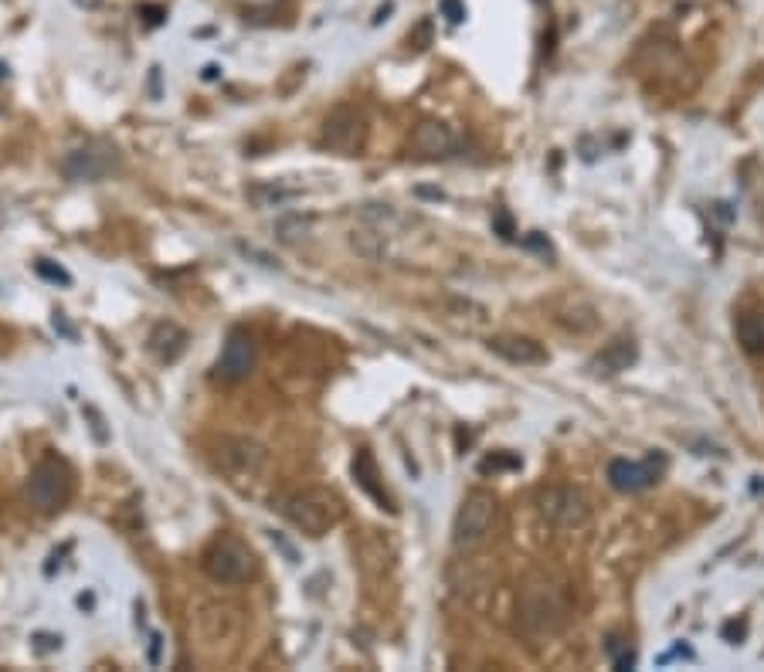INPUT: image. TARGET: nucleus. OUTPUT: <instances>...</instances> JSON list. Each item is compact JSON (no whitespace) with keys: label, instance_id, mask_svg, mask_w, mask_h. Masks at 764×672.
Segmentation results:
<instances>
[{"label":"nucleus","instance_id":"4be33fe9","mask_svg":"<svg viewBox=\"0 0 764 672\" xmlns=\"http://www.w3.org/2000/svg\"><path fill=\"white\" fill-rule=\"evenodd\" d=\"M269 537H272V544H276V547L282 550V554H286V560H289V564H299V554H296V547L289 544V540L282 537V533H269Z\"/></svg>","mask_w":764,"mask_h":672},{"label":"nucleus","instance_id":"a878e982","mask_svg":"<svg viewBox=\"0 0 764 672\" xmlns=\"http://www.w3.org/2000/svg\"><path fill=\"white\" fill-rule=\"evenodd\" d=\"M391 11H394V7H391V4H384V7H381V11H377V14H374V24L388 21V14H391Z\"/></svg>","mask_w":764,"mask_h":672},{"label":"nucleus","instance_id":"393cba45","mask_svg":"<svg viewBox=\"0 0 764 672\" xmlns=\"http://www.w3.org/2000/svg\"><path fill=\"white\" fill-rule=\"evenodd\" d=\"M160 645H163V639H160V635H153V645H150V662H153V666L160 662Z\"/></svg>","mask_w":764,"mask_h":672},{"label":"nucleus","instance_id":"bb28decb","mask_svg":"<svg viewBox=\"0 0 764 672\" xmlns=\"http://www.w3.org/2000/svg\"><path fill=\"white\" fill-rule=\"evenodd\" d=\"M75 4H79V7H89V11H92V7H99V0H75Z\"/></svg>","mask_w":764,"mask_h":672},{"label":"nucleus","instance_id":"39448f33","mask_svg":"<svg viewBox=\"0 0 764 672\" xmlns=\"http://www.w3.org/2000/svg\"><path fill=\"white\" fill-rule=\"evenodd\" d=\"M24 493H28V503L34 506V510H41V513L62 510V506L68 503V496H72V472H68V465L58 462V459L38 462L31 469Z\"/></svg>","mask_w":764,"mask_h":672},{"label":"nucleus","instance_id":"6ab92c4d","mask_svg":"<svg viewBox=\"0 0 764 672\" xmlns=\"http://www.w3.org/2000/svg\"><path fill=\"white\" fill-rule=\"evenodd\" d=\"M309 231H313V221L303 218V214H293V218L276 221V235H279V241H286V245H296V241H303Z\"/></svg>","mask_w":764,"mask_h":672},{"label":"nucleus","instance_id":"dca6fc26","mask_svg":"<svg viewBox=\"0 0 764 672\" xmlns=\"http://www.w3.org/2000/svg\"><path fill=\"white\" fill-rule=\"evenodd\" d=\"M299 194H303L299 187H289V184H282V180H255V184L245 187L248 204H252V208H259V211L282 208V204L296 201Z\"/></svg>","mask_w":764,"mask_h":672},{"label":"nucleus","instance_id":"b1692460","mask_svg":"<svg viewBox=\"0 0 764 672\" xmlns=\"http://www.w3.org/2000/svg\"><path fill=\"white\" fill-rule=\"evenodd\" d=\"M38 649L41 652H51V649H62V635H38Z\"/></svg>","mask_w":764,"mask_h":672},{"label":"nucleus","instance_id":"cd10ccee","mask_svg":"<svg viewBox=\"0 0 764 672\" xmlns=\"http://www.w3.org/2000/svg\"><path fill=\"white\" fill-rule=\"evenodd\" d=\"M4 75H7V65H0V79H4Z\"/></svg>","mask_w":764,"mask_h":672},{"label":"nucleus","instance_id":"20e7f679","mask_svg":"<svg viewBox=\"0 0 764 672\" xmlns=\"http://www.w3.org/2000/svg\"><path fill=\"white\" fill-rule=\"evenodd\" d=\"M119 167H123V157H119L116 146L106 140H89L75 146L62 160V174L68 180H75V184H96V180H106L109 174H116Z\"/></svg>","mask_w":764,"mask_h":672},{"label":"nucleus","instance_id":"7ed1b4c3","mask_svg":"<svg viewBox=\"0 0 764 672\" xmlns=\"http://www.w3.org/2000/svg\"><path fill=\"white\" fill-rule=\"evenodd\" d=\"M537 513L554 530H581L591 520V503L574 486H544L537 489Z\"/></svg>","mask_w":764,"mask_h":672},{"label":"nucleus","instance_id":"2eb2a0df","mask_svg":"<svg viewBox=\"0 0 764 672\" xmlns=\"http://www.w3.org/2000/svg\"><path fill=\"white\" fill-rule=\"evenodd\" d=\"M632 360H635V343L629 336H622V340L608 343V347L588 364V370L595 377H615V374H622V370H629Z\"/></svg>","mask_w":764,"mask_h":672},{"label":"nucleus","instance_id":"f8f14e48","mask_svg":"<svg viewBox=\"0 0 764 672\" xmlns=\"http://www.w3.org/2000/svg\"><path fill=\"white\" fill-rule=\"evenodd\" d=\"M408 150L415 153V157H422V160H445V157H452V153L459 150V136L452 133L445 123L428 119V123H418L415 133L408 136Z\"/></svg>","mask_w":764,"mask_h":672},{"label":"nucleus","instance_id":"ddd939ff","mask_svg":"<svg viewBox=\"0 0 764 672\" xmlns=\"http://www.w3.org/2000/svg\"><path fill=\"white\" fill-rule=\"evenodd\" d=\"M489 350L500 360H506V364H520V367L547 364V350L540 347L537 340H530V336H493Z\"/></svg>","mask_w":764,"mask_h":672},{"label":"nucleus","instance_id":"9b49d317","mask_svg":"<svg viewBox=\"0 0 764 672\" xmlns=\"http://www.w3.org/2000/svg\"><path fill=\"white\" fill-rule=\"evenodd\" d=\"M663 469H666V462L656 459V455H649L646 462L615 459L608 465V482H612V489H618V493H642V489H649L652 482H659Z\"/></svg>","mask_w":764,"mask_h":672},{"label":"nucleus","instance_id":"6e6552de","mask_svg":"<svg viewBox=\"0 0 764 672\" xmlns=\"http://www.w3.org/2000/svg\"><path fill=\"white\" fill-rule=\"evenodd\" d=\"M493 523H496V499L489 493H469L462 499L456 523H452V544L459 550L479 547L489 537Z\"/></svg>","mask_w":764,"mask_h":672},{"label":"nucleus","instance_id":"412c9836","mask_svg":"<svg viewBox=\"0 0 764 672\" xmlns=\"http://www.w3.org/2000/svg\"><path fill=\"white\" fill-rule=\"evenodd\" d=\"M500 469H520V459L517 455H493V459H483V465H479V472H500Z\"/></svg>","mask_w":764,"mask_h":672},{"label":"nucleus","instance_id":"f257e3e1","mask_svg":"<svg viewBox=\"0 0 764 672\" xmlns=\"http://www.w3.org/2000/svg\"><path fill=\"white\" fill-rule=\"evenodd\" d=\"M571 622V605L554 584L534 581L517 594V628L527 642H547L561 635Z\"/></svg>","mask_w":764,"mask_h":672},{"label":"nucleus","instance_id":"f3484780","mask_svg":"<svg viewBox=\"0 0 764 672\" xmlns=\"http://www.w3.org/2000/svg\"><path fill=\"white\" fill-rule=\"evenodd\" d=\"M354 479H357V486L364 489L367 496L374 499L377 506H384V510H394L391 506V499H388V493H384V486L377 479V465H374V455L367 452V448H360L357 452V459H354Z\"/></svg>","mask_w":764,"mask_h":672},{"label":"nucleus","instance_id":"0eeeda50","mask_svg":"<svg viewBox=\"0 0 764 672\" xmlns=\"http://www.w3.org/2000/svg\"><path fill=\"white\" fill-rule=\"evenodd\" d=\"M204 571L218 584H242L255 574V557L238 537H218L201 557Z\"/></svg>","mask_w":764,"mask_h":672},{"label":"nucleus","instance_id":"9d476101","mask_svg":"<svg viewBox=\"0 0 764 672\" xmlns=\"http://www.w3.org/2000/svg\"><path fill=\"white\" fill-rule=\"evenodd\" d=\"M252 370H255V340L245 330H231L225 347H221L218 364H214V374H218L221 381L235 384V381H245Z\"/></svg>","mask_w":764,"mask_h":672},{"label":"nucleus","instance_id":"423d86ee","mask_svg":"<svg viewBox=\"0 0 764 672\" xmlns=\"http://www.w3.org/2000/svg\"><path fill=\"white\" fill-rule=\"evenodd\" d=\"M320 146L337 157H360L367 146V119L354 106H340L323 119Z\"/></svg>","mask_w":764,"mask_h":672},{"label":"nucleus","instance_id":"1a4fd4ad","mask_svg":"<svg viewBox=\"0 0 764 672\" xmlns=\"http://www.w3.org/2000/svg\"><path fill=\"white\" fill-rule=\"evenodd\" d=\"M265 448L252 438H238V435H225L214 448V462L228 472V476H255V472L265 465Z\"/></svg>","mask_w":764,"mask_h":672},{"label":"nucleus","instance_id":"a211bd4d","mask_svg":"<svg viewBox=\"0 0 764 672\" xmlns=\"http://www.w3.org/2000/svg\"><path fill=\"white\" fill-rule=\"evenodd\" d=\"M734 333H737V343H741L748 353H764V309H744L734 323Z\"/></svg>","mask_w":764,"mask_h":672},{"label":"nucleus","instance_id":"aec40b11","mask_svg":"<svg viewBox=\"0 0 764 672\" xmlns=\"http://www.w3.org/2000/svg\"><path fill=\"white\" fill-rule=\"evenodd\" d=\"M34 269H38L41 279H48V282H62V286H72V275H68V272L62 269V265H51V262H45V258H41V262L34 265Z\"/></svg>","mask_w":764,"mask_h":672},{"label":"nucleus","instance_id":"4468645a","mask_svg":"<svg viewBox=\"0 0 764 672\" xmlns=\"http://www.w3.org/2000/svg\"><path fill=\"white\" fill-rule=\"evenodd\" d=\"M147 347L157 360H163V364H174V360L184 357L187 350V333L180 330L177 323H157L147 336Z\"/></svg>","mask_w":764,"mask_h":672},{"label":"nucleus","instance_id":"f03ea898","mask_svg":"<svg viewBox=\"0 0 764 672\" xmlns=\"http://www.w3.org/2000/svg\"><path fill=\"white\" fill-rule=\"evenodd\" d=\"M272 510L286 516L306 537H323V533H330L333 523L340 520V503L330 493H320V489H299V493L279 496Z\"/></svg>","mask_w":764,"mask_h":672},{"label":"nucleus","instance_id":"5701e85b","mask_svg":"<svg viewBox=\"0 0 764 672\" xmlns=\"http://www.w3.org/2000/svg\"><path fill=\"white\" fill-rule=\"evenodd\" d=\"M442 11H445V17H449L452 24H459L462 17H466V11H462L459 0H442Z\"/></svg>","mask_w":764,"mask_h":672}]
</instances>
